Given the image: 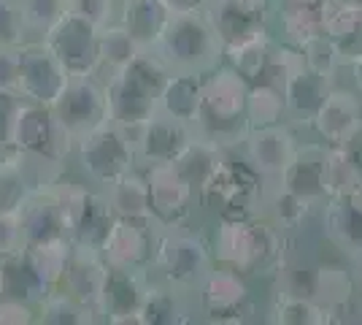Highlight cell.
<instances>
[{
  "label": "cell",
  "mask_w": 362,
  "mask_h": 325,
  "mask_svg": "<svg viewBox=\"0 0 362 325\" xmlns=\"http://www.w3.org/2000/svg\"><path fill=\"white\" fill-rule=\"evenodd\" d=\"M322 185L327 198L351 195L360 185V173L351 163L346 147H325L322 157Z\"/></svg>",
  "instance_id": "36"
},
{
  "label": "cell",
  "mask_w": 362,
  "mask_h": 325,
  "mask_svg": "<svg viewBox=\"0 0 362 325\" xmlns=\"http://www.w3.org/2000/svg\"><path fill=\"white\" fill-rule=\"evenodd\" d=\"M173 14H206L211 0H165Z\"/></svg>",
  "instance_id": "46"
},
{
  "label": "cell",
  "mask_w": 362,
  "mask_h": 325,
  "mask_svg": "<svg viewBox=\"0 0 362 325\" xmlns=\"http://www.w3.org/2000/svg\"><path fill=\"white\" fill-rule=\"evenodd\" d=\"M76 139L60 122L52 106L22 103L14 127V152L38 176V185H52L71 169Z\"/></svg>",
  "instance_id": "2"
},
{
  "label": "cell",
  "mask_w": 362,
  "mask_h": 325,
  "mask_svg": "<svg viewBox=\"0 0 362 325\" xmlns=\"http://www.w3.org/2000/svg\"><path fill=\"white\" fill-rule=\"evenodd\" d=\"M19 222H22V236H25V247L46 244L54 239H68V222L60 209L57 195L52 193V187H35L25 203L19 206Z\"/></svg>",
  "instance_id": "20"
},
{
  "label": "cell",
  "mask_w": 362,
  "mask_h": 325,
  "mask_svg": "<svg viewBox=\"0 0 362 325\" xmlns=\"http://www.w3.org/2000/svg\"><path fill=\"white\" fill-rule=\"evenodd\" d=\"M200 90L203 76L195 74H170L163 84V93L157 101V111H163L173 120L192 125L195 127L197 108H200Z\"/></svg>",
  "instance_id": "31"
},
{
  "label": "cell",
  "mask_w": 362,
  "mask_h": 325,
  "mask_svg": "<svg viewBox=\"0 0 362 325\" xmlns=\"http://www.w3.org/2000/svg\"><path fill=\"white\" fill-rule=\"evenodd\" d=\"M30 41H41L46 30L68 11V0H19Z\"/></svg>",
  "instance_id": "39"
},
{
  "label": "cell",
  "mask_w": 362,
  "mask_h": 325,
  "mask_svg": "<svg viewBox=\"0 0 362 325\" xmlns=\"http://www.w3.org/2000/svg\"><path fill=\"white\" fill-rule=\"evenodd\" d=\"M68 68L62 65L54 52L44 41H25L19 47V79H16V93L28 103L54 106L68 84Z\"/></svg>",
  "instance_id": "11"
},
{
  "label": "cell",
  "mask_w": 362,
  "mask_h": 325,
  "mask_svg": "<svg viewBox=\"0 0 362 325\" xmlns=\"http://www.w3.org/2000/svg\"><path fill=\"white\" fill-rule=\"evenodd\" d=\"M103 198L111 206L114 217H133V219H151L149 209V182L144 169H136L130 173H124L122 179L106 185Z\"/></svg>",
  "instance_id": "30"
},
{
  "label": "cell",
  "mask_w": 362,
  "mask_h": 325,
  "mask_svg": "<svg viewBox=\"0 0 362 325\" xmlns=\"http://www.w3.org/2000/svg\"><path fill=\"white\" fill-rule=\"evenodd\" d=\"M35 323L38 325H95L100 323L98 314L76 301L74 295L54 287L49 295H44L35 307Z\"/></svg>",
  "instance_id": "35"
},
{
  "label": "cell",
  "mask_w": 362,
  "mask_h": 325,
  "mask_svg": "<svg viewBox=\"0 0 362 325\" xmlns=\"http://www.w3.org/2000/svg\"><path fill=\"white\" fill-rule=\"evenodd\" d=\"M106 268L108 266L100 252L74 247L68 268H65L60 282V290L74 295L76 301H81L84 307H90L98 314V320H100V290H103Z\"/></svg>",
  "instance_id": "23"
},
{
  "label": "cell",
  "mask_w": 362,
  "mask_h": 325,
  "mask_svg": "<svg viewBox=\"0 0 362 325\" xmlns=\"http://www.w3.org/2000/svg\"><path fill=\"white\" fill-rule=\"evenodd\" d=\"M319 19H322V33L349 62L362 49V6L349 0H322Z\"/></svg>",
  "instance_id": "25"
},
{
  "label": "cell",
  "mask_w": 362,
  "mask_h": 325,
  "mask_svg": "<svg viewBox=\"0 0 362 325\" xmlns=\"http://www.w3.org/2000/svg\"><path fill=\"white\" fill-rule=\"evenodd\" d=\"M279 3H300V6H317L322 0H279Z\"/></svg>",
  "instance_id": "50"
},
{
  "label": "cell",
  "mask_w": 362,
  "mask_h": 325,
  "mask_svg": "<svg viewBox=\"0 0 362 325\" xmlns=\"http://www.w3.org/2000/svg\"><path fill=\"white\" fill-rule=\"evenodd\" d=\"M149 52L170 74L206 76L225 62V44L206 14H170Z\"/></svg>",
  "instance_id": "4"
},
{
  "label": "cell",
  "mask_w": 362,
  "mask_h": 325,
  "mask_svg": "<svg viewBox=\"0 0 362 325\" xmlns=\"http://www.w3.org/2000/svg\"><path fill=\"white\" fill-rule=\"evenodd\" d=\"M168 76H170V71L149 49H144L124 68L103 79L108 120L127 127L130 133H136L157 111V101H160Z\"/></svg>",
  "instance_id": "6"
},
{
  "label": "cell",
  "mask_w": 362,
  "mask_h": 325,
  "mask_svg": "<svg viewBox=\"0 0 362 325\" xmlns=\"http://www.w3.org/2000/svg\"><path fill=\"white\" fill-rule=\"evenodd\" d=\"M344 81L351 84V87L362 95V49L346 62V76H344Z\"/></svg>",
  "instance_id": "47"
},
{
  "label": "cell",
  "mask_w": 362,
  "mask_h": 325,
  "mask_svg": "<svg viewBox=\"0 0 362 325\" xmlns=\"http://www.w3.org/2000/svg\"><path fill=\"white\" fill-rule=\"evenodd\" d=\"M273 41L276 38H273L271 30H259L246 35V38H238V41H233V44L225 47V62L230 68H235L249 84L259 81L265 65H268V55H271Z\"/></svg>",
  "instance_id": "32"
},
{
  "label": "cell",
  "mask_w": 362,
  "mask_h": 325,
  "mask_svg": "<svg viewBox=\"0 0 362 325\" xmlns=\"http://www.w3.org/2000/svg\"><path fill=\"white\" fill-rule=\"evenodd\" d=\"M141 52L144 49L138 47L136 41H133V35L122 28L119 19L106 25V28H100L98 30V68H95V76L103 81L114 71L124 68Z\"/></svg>",
  "instance_id": "33"
},
{
  "label": "cell",
  "mask_w": 362,
  "mask_h": 325,
  "mask_svg": "<svg viewBox=\"0 0 362 325\" xmlns=\"http://www.w3.org/2000/svg\"><path fill=\"white\" fill-rule=\"evenodd\" d=\"M262 323L273 325H330V309L314 298L265 293L262 298Z\"/></svg>",
  "instance_id": "29"
},
{
  "label": "cell",
  "mask_w": 362,
  "mask_h": 325,
  "mask_svg": "<svg viewBox=\"0 0 362 325\" xmlns=\"http://www.w3.org/2000/svg\"><path fill=\"white\" fill-rule=\"evenodd\" d=\"M305 133L284 120L276 125H262V127H249V133L235 147V152L243 157V163L255 171L257 176H262L265 182L279 179L292 157L298 155V147Z\"/></svg>",
  "instance_id": "10"
},
{
  "label": "cell",
  "mask_w": 362,
  "mask_h": 325,
  "mask_svg": "<svg viewBox=\"0 0 362 325\" xmlns=\"http://www.w3.org/2000/svg\"><path fill=\"white\" fill-rule=\"evenodd\" d=\"M54 114L60 117V122L71 130V136L78 139L84 133H90L92 127L108 120L106 106V87L95 74H81L71 76L62 95L54 103Z\"/></svg>",
  "instance_id": "14"
},
{
  "label": "cell",
  "mask_w": 362,
  "mask_h": 325,
  "mask_svg": "<svg viewBox=\"0 0 362 325\" xmlns=\"http://www.w3.org/2000/svg\"><path fill=\"white\" fill-rule=\"evenodd\" d=\"M195 127L181 120H173L163 111H154L146 122L133 133L136 141L138 169H151V166H168L176 163L184 149L195 141Z\"/></svg>",
  "instance_id": "13"
},
{
  "label": "cell",
  "mask_w": 362,
  "mask_h": 325,
  "mask_svg": "<svg viewBox=\"0 0 362 325\" xmlns=\"http://www.w3.org/2000/svg\"><path fill=\"white\" fill-rule=\"evenodd\" d=\"M246 122L249 127L284 122V95L268 81H252L246 93Z\"/></svg>",
  "instance_id": "37"
},
{
  "label": "cell",
  "mask_w": 362,
  "mask_h": 325,
  "mask_svg": "<svg viewBox=\"0 0 362 325\" xmlns=\"http://www.w3.org/2000/svg\"><path fill=\"white\" fill-rule=\"evenodd\" d=\"M35 323V307L19 298L0 295V325H30Z\"/></svg>",
  "instance_id": "44"
},
{
  "label": "cell",
  "mask_w": 362,
  "mask_h": 325,
  "mask_svg": "<svg viewBox=\"0 0 362 325\" xmlns=\"http://www.w3.org/2000/svg\"><path fill=\"white\" fill-rule=\"evenodd\" d=\"M19 249H25L19 209H16V212H0V258L14 255Z\"/></svg>",
  "instance_id": "43"
},
{
  "label": "cell",
  "mask_w": 362,
  "mask_h": 325,
  "mask_svg": "<svg viewBox=\"0 0 362 325\" xmlns=\"http://www.w3.org/2000/svg\"><path fill=\"white\" fill-rule=\"evenodd\" d=\"M114 219H117V217H114L111 206H108L106 198H103V193L90 187V193H87V198L81 203L78 215L74 217V225H71L68 239H71L74 247L100 252L108 231H111V225H114Z\"/></svg>",
  "instance_id": "26"
},
{
  "label": "cell",
  "mask_w": 362,
  "mask_h": 325,
  "mask_svg": "<svg viewBox=\"0 0 362 325\" xmlns=\"http://www.w3.org/2000/svg\"><path fill=\"white\" fill-rule=\"evenodd\" d=\"M206 233L211 241L214 261L241 271L252 282H268L279 261L284 258V233L262 215L249 219H209Z\"/></svg>",
  "instance_id": "1"
},
{
  "label": "cell",
  "mask_w": 362,
  "mask_h": 325,
  "mask_svg": "<svg viewBox=\"0 0 362 325\" xmlns=\"http://www.w3.org/2000/svg\"><path fill=\"white\" fill-rule=\"evenodd\" d=\"M136 169V141H133V133L122 125L106 120L98 127H92L90 133L76 139L71 171L95 190H103Z\"/></svg>",
  "instance_id": "7"
},
{
  "label": "cell",
  "mask_w": 362,
  "mask_h": 325,
  "mask_svg": "<svg viewBox=\"0 0 362 325\" xmlns=\"http://www.w3.org/2000/svg\"><path fill=\"white\" fill-rule=\"evenodd\" d=\"M360 295H362V293H360Z\"/></svg>",
  "instance_id": "52"
},
{
  "label": "cell",
  "mask_w": 362,
  "mask_h": 325,
  "mask_svg": "<svg viewBox=\"0 0 362 325\" xmlns=\"http://www.w3.org/2000/svg\"><path fill=\"white\" fill-rule=\"evenodd\" d=\"M317 222L325 239L346 258L362 249V201H357L354 195L327 198L319 209Z\"/></svg>",
  "instance_id": "22"
},
{
  "label": "cell",
  "mask_w": 362,
  "mask_h": 325,
  "mask_svg": "<svg viewBox=\"0 0 362 325\" xmlns=\"http://www.w3.org/2000/svg\"><path fill=\"white\" fill-rule=\"evenodd\" d=\"M246 93H249V81L227 62L206 74L195 120L197 136L222 149H235L249 133Z\"/></svg>",
  "instance_id": "3"
},
{
  "label": "cell",
  "mask_w": 362,
  "mask_h": 325,
  "mask_svg": "<svg viewBox=\"0 0 362 325\" xmlns=\"http://www.w3.org/2000/svg\"><path fill=\"white\" fill-rule=\"evenodd\" d=\"M25 98L16 90H0V155L14 149V127Z\"/></svg>",
  "instance_id": "41"
},
{
  "label": "cell",
  "mask_w": 362,
  "mask_h": 325,
  "mask_svg": "<svg viewBox=\"0 0 362 325\" xmlns=\"http://www.w3.org/2000/svg\"><path fill=\"white\" fill-rule=\"evenodd\" d=\"M273 0H211L206 16L222 44H233L252 33L271 30Z\"/></svg>",
  "instance_id": "19"
},
{
  "label": "cell",
  "mask_w": 362,
  "mask_h": 325,
  "mask_svg": "<svg viewBox=\"0 0 362 325\" xmlns=\"http://www.w3.org/2000/svg\"><path fill=\"white\" fill-rule=\"evenodd\" d=\"M271 33L276 41H284L289 47L300 49L305 41L322 33V19H319L317 6H300V3H279L273 0L271 14Z\"/></svg>",
  "instance_id": "27"
},
{
  "label": "cell",
  "mask_w": 362,
  "mask_h": 325,
  "mask_svg": "<svg viewBox=\"0 0 362 325\" xmlns=\"http://www.w3.org/2000/svg\"><path fill=\"white\" fill-rule=\"evenodd\" d=\"M216 261L206 225L157 228L149 274L181 293L195 295L200 282L209 277Z\"/></svg>",
  "instance_id": "5"
},
{
  "label": "cell",
  "mask_w": 362,
  "mask_h": 325,
  "mask_svg": "<svg viewBox=\"0 0 362 325\" xmlns=\"http://www.w3.org/2000/svg\"><path fill=\"white\" fill-rule=\"evenodd\" d=\"M98 30L84 16L65 11V14L46 30L41 38L54 52V57L68 68L71 76L95 74L98 68Z\"/></svg>",
  "instance_id": "12"
},
{
  "label": "cell",
  "mask_w": 362,
  "mask_h": 325,
  "mask_svg": "<svg viewBox=\"0 0 362 325\" xmlns=\"http://www.w3.org/2000/svg\"><path fill=\"white\" fill-rule=\"evenodd\" d=\"M165 0H119V25L141 49H149L170 19Z\"/></svg>",
  "instance_id": "28"
},
{
  "label": "cell",
  "mask_w": 362,
  "mask_h": 325,
  "mask_svg": "<svg viewBox=\"0 0 362 325\" xmlns=\"http://www.w3.org/2000/svg\"><path fill=\"white\" fill-rule=\"evenodd\" d=\"M322 157H325V144L305 133L298 147V155L292 157L287 171L273 182L284 185L287 190L298 193L308 201L325 203L327 195H325V185H322Z\"/></svg>",
  "instance_id": "24"
},
{
  "label": "cell",
  "mask_w": 362,
  "mask_h": 325,
  "mask_svg": "<svg viewBox=\"0 0 362 325\" xmlns=\"http://www.w3.org/2000/svg\"><path fill=\"white\" fill-rule=\"evenodd\" d=\"M200 323L195 295L181 293L149 274V287L138 312V325H189Z\"/></svg>",
  "instance_id": "21"
},
{
  "label": "cell",
  "mask_w": 362,
  "mask_h": 325,
  "mask_svg": "<svg viewBox=\"0 0 362 325\" xmlns=\"http://www.w3.org/2000/svg\"><path fill=\"white\" fill-rule=\"evenodd\" d=\"M349 155H351V163H354V169H357V173H360V182H362V130L354 136V139L346 144Z\"/></svg>",
  "instance_id": "49"
},
{
  "label": "cell",
  "mask_w": 362,
  "mask_h": 325,
  "mask_svg": "<svg viewBox=\"0 0 362 325\" xmlns=\"http://www.w3.org/2000/svg\"><path fill=\"white\" fill-rule=\"evenodd\" d=\"M300 57L311 71L327 76L330 81H335V84L344 81V76H346V60H344V55L338 52V47L332 44L325 33H319L311 41L303 44Z\"/></svg>",
  "instance_id": "38"
},
{
  "label": "cell",
  "mask_w": 362,
  "mask_h": 325,
  "mask_svg": "<svg viewBox=\"0 0 362 325\" xmlns=\"http://www.w3.org/2000/svg\"><path fill=\"white\" fill-rule=\"evenodd\" d=\"M30 41L19 0H0V47H22Z\"/></svg>",
  "instance_id": "40"
},
{
  "label": "cell",
  "mask_w": 362,
  "mask_h": 325,
  "mask_svg": "<svg viewBox=\"0 0 362 325\" xmlns=\"http://www.w3.org/2000/svg\"><path fill=\"white\" fill-rule=\"evenodd\" d=\"M346 263H349V271H351V279H354L357 293H362V249L351 252L346 258Z\"/></svg>",
  "instance_id": "48"
},
{
  "label": "cell",
  "mask_w": 362,
  "mask_h": 325,
  "mask_svg": "<svg viewBox=\"0 0 362 325\" xmlns=\"http://www.w3.org/2000/svg\"><path fill=\"white\" fill-rule=\"evenodd\" d=\"M195 301L200 309V323H262V304L252 290V279L230 266H214L195 290Z\"/></svg>",
  "instance_id": "8"
},
{
  "label": "cell",
  "mask_w": 362,
  "mask_h": 325,
  "mask_svg": "<svg viewBox=\"0 0 362 325\" xmlns=\"http://www.w3.org/2000/svg\"><path fill=\"white\" fill-rule=\"evenodd\" d=\"M19 47H0V90H16Z\"/></svg>",
  "instance_id": "45"
},
{
  "label": "cell",
  "mask_w": 362,
  "mask_h": 325,
  "mask_svg": "<svg viewBox=\"0 0 362 325\" xmlns=\"http://www.w3.org/2000/svg\"><path fill=\"white\" fill-rule=\"evenodd\" d=\"M149 287V271L136 268H106L100 290V323L138 325V312Z\"/></svg>",
  "instance_id": "17"
},
{
  "label": "cell",
  "mask_w": 362,
  "mask_h": 325,
  "mask_svg": "<svg viewBox=\"0 0 362 325\" xmlns=\"http://www.w3.org/2000/svg\"><path fill=\"white\" fill-rule=\"evenodd\" d=\"M154 236L157 222L154 219H133V217H117L106 241H103V261L114 268H136L149 271L151 252H154Z\"/></svg>",
  "instance_id": "16"
},
{
  "label": "cell",
  "mask_w": 362,
  "mask_h": 325,
  "mask_svg": "<svg viewBox=\"0 0 362 325\" xmlns=\"http://www.w3.org/2000/svg\"><path fill=\"white\" fill-rule=\"evenodd\" d=\"M68 11L84 16L95 28H106L119 19V0H68Z\"/></svg>",
  "instance_id": "42"
},
{
  "label": "cell",
  "mask_w": 362,
  "mask_h": 325,
  "mask_svg": "<svg viewBox=\"0 0 362 325\" xmlns=\"http://www.w3.org/2000/svg\"><path fill=\"white\" fill-rule=\"evenodd\" d=\"M362 130V101L360 93L346 84L338 81L332 84L322 108L317 111L314 122L308 127V136L322 141L325 147H346Z\"/></svg>",
  "instance_id": "15"
},
{
  "label": "cell",
  "mask_w": 362,
  "mask_h": 325,
  "mask_svg": "<svg viewBox=\"0 0 362 325\" xmlns=\"http://www.w3.org/2000/svg\"><path fill=\"white\" fill-rule=\"evenodd\" d=\"M349 3H357V6H362V0H349Z\"/></svg>",
  "instance_id": "51"
},
{
  "label": "cell",
  "mask_w": 362,
  "mask_h": 325,
  "mask_svg": "<svg viewBox=\"0 0 362 325\" xmlns=\"http://www.w3.org/2000/svg\"><path fill=\"white\" fill-rule=\"evenodd\" d=\"M332 84L327 76H322L317 71H311L305 62H300L292 68L281 84V95H284V120L292 127H298L300 133H308V127L314 122L317 111L322 108L327 93L332 90Z\"/></svg>",
  "instance_id": "18"
},
{
  "label": "cell",
  "mask_w": 362,
  "mask_h": 325,
  "mask_svg": "<svg viewBox=\"0 0 362 325\" xmlns=\"http://www.w3.org/2000/svg\"><path fill=\"white\" fill-rule=\"evenodd\" d=\"M149 182V209L157 228H179V225H206L200 195L195 185L179 171L176 163L144 169Z\"/></svg>",
  "instance_id": "9"
},
{
  "label": "cell",
  "mask_w": 362,
  "mask_h": 325,
  "mask_svg": "<svg viewBox=\"0 0 362 325\" xmlns=\"http://www.w3.org/2000/svg\"><path fill=\"white\" fill-rule=\"evenodd\" d=\"M38 185L35 171L14 149L0 155V212H16Z\"/></svg>",
  "instance_id": "34"
}]
</instances>
